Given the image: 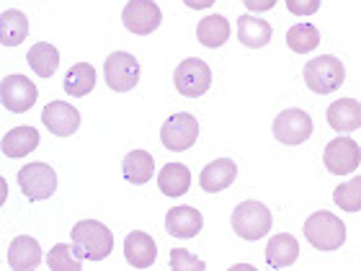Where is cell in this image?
I'll return each instance as SVG.
<instances>
[{
	"label": "cell",
	"mask_w": 361,
	"mask_h": 271,
	"mask_svg": "<svg viewBox=\"0 0 361 271\" xmlns=\"http://www.w3.org/2000/svg\"><path fill=\"white\" fill-rule=\"evenodd\" d=\"M124 258L135 269H150L155 264V258H158V246L147 233L135 230V233H129L124 238Z\"/></svg>",
	"instance_id": "15"
},
{
	"label": "cell",
	"mask_w": 361,
	"mask_h": 271,
	"mask_svg": "<svg viewBox=\"0 0 361 271\" xmlns=\"http://www.w3.org/2000/svg\"><path fill=\"white\" fill-rule=\"evenodd\" d=\"M29 37V18L18 8H8L0 13V44L18 47Z\"/></svg>",
	"instance_id": "20"
},
{
	"label": "cell",
	"mask_w": 361,
	"mask_h": 271,
	"mask_svg": "<svg viewBox=\"0 0 361 271\" xmlns=\"http://www.w3.org/2000/svg\"><path fill=\"white\" fill-rule=\"evenodd\" d=\"M286 44L297 54H307L320 44V31L312 23H294L292 29L286 31Z\"/></svg>",
	"instance_id": "28"
},
{
	"label": "cell",
	"mask_w": 361,
	"mask_h": 271,
	"mask_svg": "<svg viewBox=\"0 0 361 271\" xmlns=\"http://www.w3.org/2000/svg\"><path fill=\"white\" fill-rule=\"evenodd\" d=\"M173 83L180 96L199 98L212 88V70H209V65L204 60H199V57H188V60H183L178 68H176Z\"/></svg>",
	"instance_id": "5"
},
{
	"label": "cell",
	"mask_w": 361,
	"mask_h": 271,
	"mask_svg": "<svg viewBox=\"0 0 361 271\" xmlns=\"http://www.w3.org/2000/svg\"><path fill=\"white\" fill-rule=\"evenodd\" d=\"M171 269H178V271H202L207 269L202 258H196L191 251L186 248H173L171 251Z\"/></svg>",
	"instance_id": "31"
},
{
	"label": "cell",
	"mask_w": 361,
	"mask_h": 271,
	"mask_svg": "<svg viewBox=\"0 0 361 271\" xmlns=\"http://www.w3.org/2000/svg\"><path fill=\"white\" fill-rule=\"evenodd\" d=\"M204 227V217L202 212L196 210V207H173V210H168L166 215V230L173 238H180V241H188V238H196V235L202 233Z\"/></svg>",
	"instance_id": "14"
},
{
	"label": "cell",
	"mask_w": 361,
	"mask_h": 271,
	"mask_svg": "<svg viewBox=\"0 0 361 271\" xmlns=\"http://www.w3.org/2000/svg\"><path fill=\"white\" fill-rule=\"evenodd\" d=\"M121 174L129 183H147L155 176V160L147 150H132L121 160Z\"/></svg>",
	"instance_id": "23"
},
{
	"label": "cell",
	"mask_w": 361,
	"mask_h": 271,
	"mask_svg": "<svg viewBox=\"0 0 361 271\" xmlns=\"http://www.w3.org/2000/svg\"><path fill=\"white\" fill-rule=\"evenodd\" d=\"M80 261L83 258H78L75 251L70 248V246H65V243H57L49 251V256H47V264L54 271H80Z\"/></svg>",
	"instance_id": "30"
},
{
	"label": "cell",
	"mask_w": 361,
	"mask_h": 271,
	"mask_svg": "<svg viewBox=\"0 0 361 271\" xmlns=\"http://www.w3.org/2000/svg\"><path fill=\"white\" fill-rule=\"evenodd\" d=\"M230 222L243 241H261L264 235H269L274 219H271V210L266 204L248 199V202H240L235 207Z\"/></svg>",
	"instance_id": "4"
},
{
	"label": "cell",
	"mask_w": 361,
	"mask_h": 271,
	"mask_svg": "<svg viewBox=\"0 0 361 271\" xmlns=\"http://www.w3.org/2000/svg\"><path fill=\"white\" fill-rule=\"evenodd\" d=\"M188 8H194V11H204V8H209V6H214L217 0H183Z\"/></svg>",
	"instance_id": "34"
},
{
	"label": "cell",
	"mask_w": 361,
	"mask_h": 271,
	"mask_svg": "<svg viewBox=\"0 0 361 271\" xmlns=\"http://www.w3.org/2000/svg\"><path fill=\"white\" fill-rule=\"evenodd\" d=\"M104 76L109 88L116 93H127L140 83V62L135 54L129 52H114L104 62Z\"/></svg>",
	"instance_id": "7"
},
{
	"label": "cell",
	"mask_w": 361,
	"mask_h": 271,
	"mask_svg": "<svg viewBox=\"0 0 361 271\" xmlns=\"http://www.w3.org/2000/svg\"><path fill=\"white\" fill-rule=\"evenodd\" d=\"M70 235L75 256L83 261H104L114 251V233L98 219H80Z\"/></svg>",
	"instance_id": "1"
},
{
	"label": "cell",
	"mask_w": 361,
	"mask_h": 271,
	"mask_svg": "<svg viewBox=\"0 0 361 271\" xmlns=\"http://www.w3.org/2000/svg\"><path fill=\"white\" fill-rule=\"evenodd\" d=\"M39 264H42V248H39L37 238L18 235V238L11 241V246H8V266L11 269L26 271L37 269Z\"/></svg>",
	"instance_id": "17"
},
{
	"label": "cell",
	"mask_w": 361,
	"mask_h": 271,
	"mask_svg": "<svg viewBox=\"0 0 361 271\" xmlns=\"http://www.w3.org/2000/svg\"><path fill=\"white\" fill-rule=\"evenodd\" d=\"M233 269L235 271H238V269H240V271H248V269H253V266H248V264H235Z\"/></svg>",
	"instance_id": "35"
},
{
	"label": "cell",
	"mask_w": 361,
	"mask_h": 271,
	"mask_svg": "<svg viewBox=\"0 0 361 271\" xmlns=\"http://www.w3.org/2000/svg\"><path fill=\"white\" fill-rule=\"evenodd\" d=\"M333 199H336V204H338L341 210L359 212L361 210V176H356V179H351V181H346V183L336 186V191H333Z\"/></svg>",
	"instance_id": "29"
},
{
	"label": "cell",
	"mask_w": 361,
	"mask_h": 271,
	"mask_svg": "<svg viewBox=\"0 0 361 271\" xmlns=\"http://www.w3.org/2000/svg\"><path fill=\"white\" fill-rule=\"evenodd\" d=\"M158 188L166 196H183L191 188V171L183 163H166L158 174Z\"/></svg>",
	"instance_id": "22"
},
{
	"label": "cell",
	"mask_w": 361,
	"mask_h": 271,
	"mask_svg": "<svg viewBox=\"0 0 361 271\" xmlns=\"http://www.w3.org/2000/svg\"><path fill=\"white\" fill-rule=\"evenodd\" d=\"M286 8L294 16H312L320 11V0H286Z\"/></svg>",
	"instance_id": "32"
},
{
	"label": "cell",
	"mask_w": 361,
	"mask_h": 271,
	"mask_svg": "<svg viewBox=\"0 0 361 271\" xmlns=\"http://www.w3.org/2000/svg\"><path fill=\"white\" fill-rule=\"evenodd\" d=\"M121 21H124L127 31H132L137 37H147L160 26L163 11L158 8L155 0H129L121 11Z\"/></svg>",
	"instance_id": "11"
},
{
	"label": "cell",
	"mask_w": 361,
	"mask_h": 271,
	"mask_svg": "<svg viewBox=\"0 0 361 271\" xmlns=\"http://www.w3.org/2000/svg\"><path fill=\"white\" fill-rule=\"evenodd\" d=\"M196 39L204 47H209V49H217V47H222L230 39V21L219 13L207 16V18L196 23Z\"/></svg>",
	"instance_id": "24"
},
{
	"label": "cell",
	"mask_w": 361,
	"mask_h": 271,
	"mask_svg": "<svg viewBox=\"0 0 361 271\" xmlns=\"http://www.w3.org/2000/svg\"><path fill=\"white\" fill-rule=\"evenodd\" d=\"M271 23L258 18V16H238V39L250 49H261L271 42Z\"/></svg>",
	"instance_id": "21"
},
{
	"label": "cell",
	"mask_w": 361,
	"mask_h": 271,
	"mask_svg": "<svg viewBox=\"0 0 361 271\" xmlns=\"http://www.w3.org/2000/svg\"><path fill=\"white\" fill-rule=\"evenodd\" d=\"M18 186H21L23 196L31 202H42L57 191V174L52 166L47 163H29L18 171Z\"/></svg>",
	"instance_id": "6"
},
{
	"label": "cell",
	"mask_w": 361,
	"mask_h": 271,
	"mask_svg": "<svg viewBox=\"0 0 361 271\" xmlns=\"http://www.w3.org/2000/svg\"><path fill=\"white\" fill-rule=\"evenodd\" d=\"M37 98H39L37 85L31 83L26 76L3 78V83H0V101H3V106H6L8 112L13 114L29 112L31 106L37 104Z\"/></svg>",
	"instance_id": "12"
},
{
	"label": "cell",
	"mask_w": 361,
	"mask_h": 271,
	"mask_svg": "<svg viewBox=\"0 0 361 271\" xmlns=\"http://www.w3.org/2000/svg\"><path fill=\"white\" fill-rule=\"evenodd\" d=\"M42 124L54 137H70L75 135L78 127H80V112L73 104H65V101H49L42 112Z\"/></svg>",
	"instance_id": "13"
},
{
	"label": "cell",
	"mask_w": 361,
	"mask_h": 271,
	"mask_svg": "<svg viewBox=\"0 0 361 271\" xmlns=\"http://www.w3.org/2000/svg\"><path fill=\"white\" fill-rule=\"evenodd\" d=\"M96 85V70L90 62H78L73 65L68 76H65V90H68L73 98H83L88 96L90 90Z\"/></svg>",
	"instance_id": "27"
},
{
	"label": "cell",
	"mask_w": 361,
	"mask_h": 271,
	"mask_svg": "<svg viewBox=\"0 0 361 271\" xmlns=\"http://www.w3.org/2000/svg\"><path fill=\"white\" fill-rule=\"evenodd\" d=\"M297 258H300V243L289 233L274 235L269 241V246H266V264H269L271 269H286V266H292Z\"/></svg>",
	"instance_id": "19"
},
{
	"label": "cell",
	"mask_w": 361,
	"mask_h": 271,
	"mask_svg": "<svg viewBox=\"0 0 361 271\" xmlns=\"http://www.w3.org/2000/svg\"><path fill=\"white\" fill-rule=\"evenodd\" d=\"M328 124L338 135H348L361 129V104L356 98H338L328 106Z\"/></svg>",
	"instance_id": "16"
},
{
	"label": "cell",
	"mask_w": 361,
	"mask_h": 271,
	"mask_svg": "<svg viewBox=\"0 0 361 271\" xmlns=\"http://www.w3.org/2000/svg\"><path fill=\"white\" fill-rule=\"evenodd\" d=\"M39 147V132L34 127H16L3 135V152L8 158H26Z\"/></svg>",
	"instance_id": "26"
},
{
	"label": "cell",
	"mask_w": 361,
	"mask_h": 271,
	"mask_svg": "<svg viewBox=\"0 0 361 271\" xmlns=\"http://www.w3.org/2000/svg\"><path fill=\"white\" fill-rule=\"evenodd\" d=\"M305 83L312 93H320V96H328L333 90H338L346 80V68L338 57L333 54H320V57H312V60L305 65Z\"/></svg>",
	"instance_id": "3"
},
{
	"label": "cell",
	"mask_w": 361,
	"mask_h": 271,
	"mask_svg": "<svg viewBox=\"0 0 361 271\" xmlns=\"http://www.w3.org/2000/svg\"><path fill=\"white\" fill-rule=\"evenodd\" d=\"M235 179H238V166H235L230 158H219L202 171L199 186H202L207 194H217V191H225L227 186H233Z\"/></svg>",
	"instance_id": "18"
},
{
	"label": "cell",
	"mask_w": 361,
	"mask_h": 271,
	"mask_svg": "<svg viewBox=\"0 0 361 271\" xmlns=\"http://www.w3.org/2000/svg\"><path fill=\"white\" fill-rule=\"evenodd\" d=\"M26 65H29L39 78H52L60 68V52L57 47H52L49 42H39L29 49L26 54Z\"/></svg>",
	"instance_id": "25"
},
{
	"label": "cell",
	"mask_w": 361,
	"mask_h": 271,
	"mask_svg": "<svg viewBox=\"0 0 361 271\" xmlns=\"http://www.w3.org/2000/svg\"><path fill=\"white\" fill-rule=\"evenodd\" d=\"M199 137V121L194 114L178 112L173 116H168L166 124L160 127V143L166 145L168 150H188Z\"/></svg>",
	"instance_id": "8"
},
{
	"label": "cell",
	"mask_w": 361,
	"mask_h": 271,
	"mask_svg": "<svg viewBox=\"0 0 361 271\" xmlns=\"http://www.w3.org/2000/svg\"><path fill=\"white\" fill-rule=\"evenodd\" d=\"M323 163L333 176H348L354 174L361 163V145L354 143L351 137H336L325 145Z\"/></svg>",
	"instance_id": "9"
},
{
	"label": "cell",
	"mask_w": 361,
	"mask_h": 271,
	"mask_svg": "<svg viewBox=\"0 0 361 271\" xmlns=\"http://www.w3.org/2000/svg\"><path fill=\"white\" fill-rule=\"evenodd\" d=\"M274 137L281 145H302L312 137V116L302 109H286L274 119Z\"/></svg>",
	"instance_id": "10"
},
{
	"label": "cell",
	"mask_w": 361,
	"mask_h": 271,
	"mask_svg": "<svg viewBox=\"0 0 361 271\" xmlns=\"http://www.w3.org/2000/svg\"><path fill=\"white\" fill-rule=\"evenodd\" d=\"M305 238L317 251H336L346 243V225L333 212H315L305 219Z\"/></svg>",
	"instance_id": "2"
},
{
	"label": "cell",
	"mask_w": 361,
	"mask_h": 271,
	"mask_svg": "<svg viewBox=\"0 0 361 271\" xmlns=\"http://www.w3.org/2000/svg\"><path fill=\"white\" fill-rule=\"evenodd\" d=\"M243 3L253 13H264V11H271V8L276 6V0H243Z\"/></svg>",
	"instance_id": "33"
}]
</instances>
